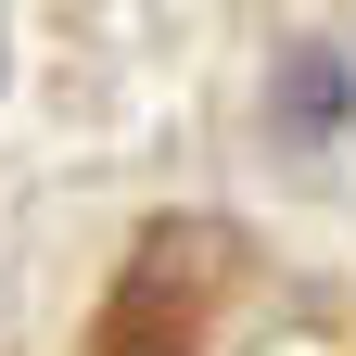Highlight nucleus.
Wrapping results in <instances>:
<instances>
[{
  "label": "nucleus",
  "instance_id": "obj_1",
  "mask_svg": "<svg viewBox=\"0 0 356 356\" xmlns=\"http://www.w3.org/2000/svg\"><path fill=\"white\" fill-rule=\"evenodd\" d=\"M343 115H356V76L331 51H293V76H280V140H331Z\"/></svg>",
  "mask_w": 356,
  "mask_h": 356
}]
</instances>
